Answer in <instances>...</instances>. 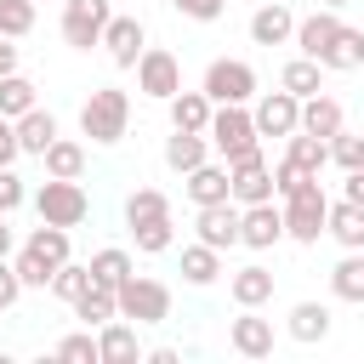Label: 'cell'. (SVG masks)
I'll return each instance as SVG.
<instances>
[{
	"mask_svg": "<svg viewBox=\"0 0 364 364\" xmlns=\"http://www.w3.org/2000/svg\"><path fill=\"white\" fill-rule=\"evenodd\" d=\"M284 199V233L296 239V245H318V233H324V222H330V199H324V182L318 176H301L290 193H279Z\"/></svg>",
	"mask_w": 364,
	"mask_h": 364,
	"instance_id": "1",
	"label": "cell"
},
{
	"mask_svg": "<svg viewBox=\"0 0 364 364\" xmlns=\"http://www.w3.org/2000/svg\"><path fill=\"white\" fill-rule=\"evenodd\" d=\"M125 125H131V97H125L119 85H97V91L85 97V108H80V131L108 148V142L125 136Z\"/></svg>",
	"mask_w": 364,
	"mask_h": 364,
	"instance_id": "2",
	"label": "cell"
},
{
	"mask_svg": "<svg viewBox=\"0 0 364 364\" xmlns=\"http://www.w3.org/2000/svg\"><path fill=\"white\" fill-rule=\"evenodd\" d=\"M34 210H40V222L80 228V222L91 216V199H85L80 176H46V182H40V193H34Z\"/></svg>",
	"mask_w": 364,
	"mask_h": 364,
	"instance_id": "3",
	"label": "cell"
},
{
	"mask_svg": "<svg viewBox=\"0 0 364 364\" xmlns=\"http://www.w3.org/2000/svg\"><path fill=\"white\" fill-rule=\"evenodd\" d=\"M210 148L222 154V159H239V154H250L256 148V114L245 108V102H216V114H210Z\"/></svg>",
	"mask_w": 364,
	"mask_h": 364,
	"instance_id": "4",
	"label": "cell"
},
{
	"mask_svg": "<svg viewBox=\"0 0 364 364\" xmlns=\"http://www.w3.org/2000/svg\"><path fill=\"white\" fill-rule=\"evenodd\" d=\"M119 318H131V324H165V318H171V290H165L159 279L131 273V279L119 284Z\"/></svg>",
	"mask_w": 364,
	"mask_h": 364,
	"instance_id": "5",
	"label": "cell"
},
{
	"mask_svg": "<svg viewBox=\"0 0 364 364\" xmlns=\"http://www.w3.org/2000/svg\"><path fill=\"white\" fill-rule=\"evenodd\" d=\"M136 91L154 97V102H171V97L182 91V63H176L165 46H148V51L136 57Z\"/></svg>",
	"mask_w": 364,
	"mask_h": 364,
	"instance_id": "6",
	"label": "cell"
},
{
	"mask_svg": "<svg viewBox=\"0 0 364 364\" xmlns=\"http://www.w3.org/2000/svg\"><path fill=\"white\" fill-rule=\"evenodd\" d=\"M210 102H250L256 97V68L239 63V57H216L205 68V85H199Z\"/></svg>",
	"mask_w": 364,
	"mask_h": 364,
	"instance_id": "7",
	"label": "cell"
},
{
	"mask_svg": "<svg viewBox=\"0 0 364 364\" xmlns=\"http://www.w3.org/2000/svg\"><path fill=\"white\" fill-rule=\"evenodd\" d=\"M108 0H63V40L74 51H91L102 46V28H108Z\"/></svg>",
	"mask_w": 364,
	"mask_h": 364,
	"instance_id": "8",
	"label": "cell"
},
{
	"mask_svg": "<svg viewBox=\"0 0 364 364\" xmlns=\"http://www.w3.org/2000/svg\"><path fill=\"white\" fill-rule=\"evenodd\" d=\"M228 176H233V205H262V199L279 193V188H273V171H267V159H262V148L228 159Z\"/></svg>",
	"mask_w": 364,
	"mask_h": 364,
	"instance_id": "9",
	"label": "cell"
},
{
	"mask_svg": "<svg viewBox=\"0 0 364 364\" xmlns=\"http://www.w3.org/2000/svg\"><path fill=\"white\" fill-rule=\"evenodd\" d=\"M250 114H256V131H262V136H290V131H301V97H290L284 85H279V91H262Z\"/></svg>",
	"mask_w": 364,
	"mask_h": 364,
	"instance_id": "10",
	"label": "cell"
},
{
	"mask_svg": "<svg viewBox=\"0 0 364 364\" xmlns=\"http://www.w3.org/2000/svg\"><path fill=\"white\" fill-rule=\"evenodd\" d=\"M279 239H290V233H284V210H279L273 199L245 205V216H239V245H250V250H273Z\"/></svg>",
	"mask_w": 364,
	"mask_h": 364,
	"instance_id": "11",
	"label": "cell"
},
{
	"mask_svg": "<svg viewBox=\"0 0 364 364\" xmlns=\"http://www.w3.org/2000/svg\"><path fill=\"white\" fill-rule=\"evenodd\" d=\"M102 46H108L114 68H136V57L148 51V28H142L136 17H108V28H102Z\"/></svg>",
	"mask_w": 364,
	"mask_h": 364,
	"instance_id": "12",
	"label": "cell"
},
{
	"mask_svg": "<svg viewBox=\"0 0 364 364\" xmlns=\"http://www.w3.org/2000/svg\"><path fill=\"white\" fill-rule=\"evenodd\" d=\"M228 341L239 358H267L273 353V318H262L256 307H245L233 324H228Z\"/></svg>",
	"mask_w": 364,
	"mask_h": 364,
	"instance_id": "13",
	"label": "cell"
},
{
	"mask_svg": "<svg viewBox=\"0 0 364 364\" xmlns=\"http://www.w3.org/2000/svg\"><path fill=\"white\" fill-rule=\"evenodd\" d=\"M239 216H245V205H233V199L199 205V239L216 245V250H233V245H239Z\"/></svg>",
	"mask_w": 364,
	"mask_h": 364,
	"instance_id": "14",
	"label": "cell"
},
{
	"mask_svg": "<svg viewBox=\"0 0 364 364\" xmlns=\"http://www.w3.org/2000/svg\"><path fill=\"white\" fill-rule=\"evenodd\" d=\"M250 40H256V46H284V40H296V17H290V6H284V0L256 6V11H250Z\"/></svg>",
	"mask_w": 364,
	"mask_h": 364,
	"instance_id": "15",
	"label": "cell"
},
{
	"mask_svg": "<svg viewBox=\"0 0 364 364\" xmlns=\"http://www.w3.org/2000/svg\"><path fill=\"white\" fill-rule=\"evenodd\" d=\"M336 34H341V17H336L330 6L296 23V46H301V57H318V63L330 57V46H336Z\"/></svg>",
	"mask_w": 364,
	"mask_h": 364,
	"instance_id": "16",
	"label": "cell"
},
{
	"mask_svg": "<svg viewBox=\"0 0 364 364\" xmlns=\"http://www.w3.org/2000/svg\"><path fill=\"white\" fill-rule=\"evenodd\" d=\"M210 159V136L205 131H176L171 125V136H165V165L176 171V176H188V171H199Z\"/></svg>",
	"mask_w": 364,
	"mask_h": 364,
	"instance_id": "17",
	"label": "cell"
},
{
	"mask_svg": "<svg viewBox=\"0 0 364 364\" xmlns=\"http://www.w3.org/2000/svg\"><path fill=\"white\" fill-rule=\"evenodd\" d=\"M182 188H188V199H193V205H222V199H233L228 159H222V165H210V159H205L199 171H188V182H182Z\"/></svg>",
	"mask_w": 364,
	"mask_h": 364,
	"instance_id": "18",
	"label": "cell"
},
{
	"mask_svg": "<svg viewBox=\"0 0 364 364\" xmlns=\"http://www.w3.org/2000/svg\"><path fill=\"white\" fill-rule=\"evenodd\" d=\"M74 318H85V330H102L108 318H119V290L102 284V279H91L80 290V301H74Z\"/></svg>",
	"mask_w": 364,
	"mask_h": 364,
	"instance_id": "19",
	"label": "cell"
},
{
	"mask_svg": "<svg viewBox=\"0 0 364 364\" xmlns=\"http://www.w3.org/2000/svg\"><path fill=\"white\" fill-rule=\"evenodd\" d=\"M97 347H102V364H136L142 358V341H136L131 318H108L97 330Z\"/></svg>",
	"mask_w": 364,
	"mask_h": 364,
	"instance_id": "20",
	"label": "cell"
},
{
	"mask_svg": "<svg viewBox=\"0 0 364 364\" xmlns=\"http://www.w3.org/2000/svg\"><path fill=\"white\" fill-rule=\"evenodd\" d=\"M51 142H57V114H51V108L34 102L28 114H17V148H23V154H46Z\"/></svg>",
	"mask_w": 364,
	"mask_h": 364,
	"instance_id": "21",
	"label": "cell"
},
{
	"mask_svg": "<svg viewBox=\"0 0 364 364\" xmlns=\"http://www.w3.org/2000/svg\"><path fill=\"white\" fill-rule=\"evenodd\" d=\"M324 233H330L341 250H364V205H353V199H336V205H330V222H324Z\"/></svg>",
	"mask_w": 364,
	"mask_h": 364,
	"instance_id": "22",
	"label": "cell"
},
{
	"mask_svg": "<svg viewBox=\"0 0 364 364\" xmlns=\"http://www.w3.org/2000/svg\"><path fill=\"white\" fill-rule=\"evenodd\" d=\"M301 131H313V136H336V131H347V119H341V102L336 97H301Z\"/></svg>",
	"mask_w": 364,
	"mask_h": 364,
	"instance_id": "23",
	"label": "cell"
},
{
	"mask_svg": "<svg viewBox=\"0 0 364 364\" xmlns=\"http://www.w3.org/2000/svg\"><path fill=\"white\" fill-rule=\"evenodd\" d=\"M284 142H290V148H284V159H290L301 176H318V171L330 165V142H324V136H313V131H290Z\"/></svg>",
	"mask_w": 364,
	"mask_h": 364,
	"instance_id": "24",
	"label": "cell"
},
{
	"mask_svg": "<svg viewBox=\"0 0 364 364\" xmlns=\"http://www.w3.org/2000/svg\"><path fill=\"white\" fill-rule=\"evenodd\" d=\"M228 296H233L239 307H262V301H273V273H267L262 262H250V267H239V273L228 279Z\"/></svg>",
	"mask_w": 364,
	"mask_h": 364,
	"instance_id": "25",
	"label": "cell"
},
{
	"mask_svg": "<svg viewBox=\"0 0 364 364\" xmlns=\"http://www.w3.org/2000/svg\"><path fill=\"white\" fill-rule=\"evenodd\" d=\"M279 85H284L290 97H318V91H324V63H318V57H290V63L279 68Z\"/></svg>",
	"mask_w": 364,
	"mask_h": 364,
	"instance_id": "26",
	"label": "cell"
},
{
	"mask_svg": "<svg viewBox=\"0 0 364 364\" xmlns=\"http://www.w3.org/2000/svg\"><path fill=\"white\" fill-rule=\"evenodd\" d=\"M210 114H216V102L205 91H176L171 97V125L176 131H210Z\"/></svg>",
	"mask_w": 364,
	"mask_h": 364,
	"instance_id": "27",
	"label": "cell"
},
{
	"mask_svg": "<svg viewBox=\"0 0 364 364\" xmlns=\"http://www.w3.org/2000/svg\"><path fill=\"white\" fill-rule=\"evenodd\" d=\"M182 279H188V284H199V290H205V284H216V279H222V250H216V245H205V239H199V245H182Z\"/></svg>",
	"mask_w": 364,
	"mask_h": 364,
	"instance_id": "28",
	"label": "cell"
},
{
	"mask_svg": "<svg viewBox=\"0 0 364 364\" xmlns=\"http://www.w3.org/2000/svg\"><path fill=\"white\" fill-rule=\"evenodd\" d=\"M284 330H290L296 341H307V347H313V341H324V336H330V307H324V301H296V307H290V318H284Z\"/></svg>",
	"mask_w": 364,
	"mask_h": 364,
	"instance_id": "29",
	"label": "cell"
},
{
	"mask_svg": "<svg viewBox=\"0 0 364 364\" xmlns=\"http://www.w3.org/2000/svg\"><path fill=\"white\" fill-rule=\"evenodd\" d=\"M330 290L353 307H364V250H347L336 267H330Z\"/></svg>",
	"mask_w": 364,
	"mask_h": 364,
	"instance_id": "30",
	"label": "cell"
},
{
	"mask_svg": "<svg viewBox=\"0 0 364 364\" xmlns=\"http://www.w3.org/2000/svg\"><path fill=\"white\" fill-rule=\"evenodd\" d=\"M125 228H131V239H136L142 256H159V250H171V239H176L171 216H142V222H125Z\"/></svg>",
	"mask_w": 364,
	"mask_h": 364,
	"instance_id": "31",
	"label": "cell"
},
{
	"mask_svg": "<svg viewBox=\"0 0 364 364\" xmlns=\"http://www.w3.org/2000/svg\"><path fill=\"white\" fill-rule=\"evenodd\" d=\"M40 159H46V176H80V171H85V148H80L74 136H57Z\"/></svg>",
	"mask_w": 364,
	"mask_h": 364,
	"instance_id": "32",
	"label": "cell"
},
{
	"mask_svg": "<svg viewBox=\"0 0 364 364\" xmlns=\"http://www.w3.org/2000/svg\"><path fill=\"white\" fill-rule=\"evenodd\" d=\"M23 245H28L34 256H46L51 267H63V262H68V228H57V222H40Z\"/></svg>",
	"mask_w": 364,
	"mask_h": 364,
	"instance_id": "33",
	"label": "cell"
},
{
	"mask_svg": "<svg viewBox=\"0 0 364 364\" xmlns=\"http://www.w3.org/2000/svg\"><path fill=\"white\" fill-rule=\"evenodd\" d=\"M131 273H136V267H131V256H125L119 245H108V250H97V256H91V279H102V284H114V290H119Z\"/></svg>",
	"mask_w": 364,
	"mask_h": 364,
	"instance_id": "34",
	"label": "cell"
},
{
	"mask_svg": "<svg viewBox=\"0 0 364 364\" xmlns=\"http://www.w3.org/2000/svg\"><path fill=\"white\" fill-rule=\"evenodd\" d=\"M358 63H364V28L341 23V34H336V46H330L324 68H358Z\"/></svg>",
	"mask_w": 364,
	"mask_h": 364,
	"instance_id": "35",
	"label": "cell"
},
{
	"mask_svg": "<svg viewBox=\"0 0 364 364\" xmlns=\"http://www.w3.org/2000/svg\"><path fill=\"white\" fill-rule=\"evenodd\" d=\"M11 267H17V279H23V290H51V279H57V267H51L46 256H34L28 245L17 250V262H11Z\"/></svg>",
	"mask_w": 364,
	"mask_h": 364,
	"instance_id": "36",
	"label": "cell"
},
{
	"mask_svg": "<svg viewBox=\"0 0 364 364\" xmlns=\"http://www.w3.org/2000/svg\"><path fill=\"white\" fill-rule=\"evenodd\" d=\"M57 358H63V364H102V347H97L91 330H74V336L57 341Z\"/></svg>",
	"mask_w": 364,
	"mask_h": 364,
	"instance_id": "37",
	"label": "cell"
},
{
	"mask_svg": "<svg viewBox=\"0 0 364 364\" xmlns=\"http://www.w3.org/2000/svg\"><path fill=\"white\" fill-rule=\"evenodd\" d=\"M34 108V80H23V74H6L0 80V114H28Z\"/></svg>",
	"mask_w": 364,
	"mask_h": 364,
	"instance_id": "38",
	"label": "cell"
},
{
	"mask_svg": "<svg viewBox=\"0 0 364 364\" xmlns=\"http://www.w3.org/2000/svg\"><path fill=\"white\" fill-rule=\"evenodd\" d=\"M85 284H91V262H85V267H80V262H63V267H57V279H51V296H63V301L74 307Z\"/></svg>",
	"mask_w": 364,
	"mask_h": 364,
	"instance_id": "39",
	"label": "cell"
},
{
	"mask_svg": "<svg viewBox=\"0 0 364 364\" xmlns=\"http://www.w3.org/2000/svg\"><path fill=\"white\" fill-rule=\"evenodd\" d=\"M28 28H34V0H0V34L23 40Z\"/></svg>",
	"mask_w": 364,
	"mask_h": 364,
	"instance_id": "40",
	"label": "cell"
},
{
	"mask_svg": "<svg viewBox=\"0 0 364 364\" xmlns=\"http://www.w3.org/2000/svg\"><path fill=\"white\" fill-rule=\"evenodd\" d=\"M142 216H171V199H165L159 188H136V193L125 199V222H142Z\"/></svg>",
	"mask_w": 364,
	"mask_h": 364,
	"instance_id": "41",
	"label": "cell"
},
{
	"mask_svg": "<svg viewBox=\"0 0 364 364\" xmlns=\"http://www.w3.org/2000/svg\"><path fill=\"white\" fill-rule=\"evenodd\" d=\"M330 159H336L341 171H364V136L336 131V136H330Z\"/></svg>",
	"mask_w": 364,
	"mask_h": 364,
	"instance_id": "42",
	"label": "cell"
},
{
	"mask_svg": "<svg viewBox=\"0 0 364 364\" xmlns=\"http://www.w3.org/2000/svg\"><path fill=\"white\" fill-rule=\"evenodd\" d=\"M28 199V188H23V176L11 171V165H0V216H11L17 205Z\"/></svg>",
	"mask_w": 364,
	"mask_h": 364,
	"instance_id": "43",
	"label": "cell"
},
{
	"mask_svg": "<svg viewBox=\"0 0 364 364\" xmlns=\"http://www.w3.org/2000/svg\"><path fill=\"white\" fill-rule=\"evenodd\" d=\"M182 17H193V23H216L222 11H228V0H171Z\"/></svg>",
	"mask_w": 364,
	"mask_h": 364,
	"instance_id": "44",
	"label": "cell"
},
{
	"mask_svg": "<svg viewBox=\"0 0 364 364\" xmlns=\"http://www.w3.org/2000/svg\"><path fill=\"white\" fill-rule=\"evenodd\" d=\"M17 296H23V279H17V267H11L6 256H0V313H6V307H11Z\"/></svg>",
	"mask_w": 364,
	"mask_h": 364,
	"instance_id": "45",
	"label": "cell"
},
{
	"mask_svg": "<svg viewBox=\"0 0 364 364\" xmlns=\"http://www.w3.org/2000/svg\"><path fill=\"white\" fill-rule=\"evenodd\" d=\"M23 148H17V119L11 114H0V165H11Z\"/></svg>",
	"mask_w": 364,
	"mask_h": 364,
	"instance_id": "46",
	"label": "cell"
},
{
	"mask_svg": "<svg viewBox=\"0 0 364 364\" xmlns=\"http://www.w3.org/2000/svg\"><path fill=\"white\" fill-rule=\"evenodd\" d=\"M6 74H17V46L0 34V80H6Z\"/></svg>",
	"mask_w": 364,
	"mask_h": 364,
	"instance_id": "47",
	"label": "cell"
},
{
	"mask_svg": "<svg viewBox=\"0 0 364 364\" xmlns=\"http://www.w3.org/2000/svg\"><path fill=\"white\" fill-rule=\"evenodd\" d=\"M341 199H353V205H364V171H347V193Z\"/></svg>",
	"mask_w": 364,
	"mask_h": 364,
	"instance_id": "48",
	"label": "cell"
},
{
	"mask_svg": "<svg viewBox=\"0 0 364 364\" xmlns=\"http://www.w3.org/2000/svg\"><path fill=\"white\" fill-rule=\"evenodd\" d=\"M11 245H17V239H11V222L0 216V256H11Z\"/></svg>",
	"mask_w": 364,
	"mask_h": 364,
	"instance_id": "49",
	"label": "cell"
},
{
	"mask_svg": "<svg viewBox=\"0 0 364 364\" xmlns=\"http://www.w3.org/2000/svg\"><path fill=\"white\" fill-rule=\"evenodd\" d=\"M324 6H330V11H341V6H347V0H324Z\"/></svg>",
	"mask_w": 364,
	"mask_h": 364,
	"instance_id": "50",
	"label": "cell"
}]
</instances>
